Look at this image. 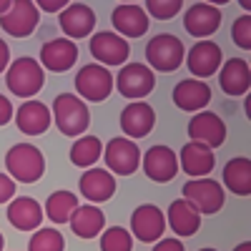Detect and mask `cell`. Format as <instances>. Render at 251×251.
<instances>
[{"mask_svg": "<svg viewBox=\"0 0 251 251\" xmlns=\"http://www.w3.org/2000/svg\"><path fill=\"white\" fill-rule=\"evenodd\" d=\"M133 236L123 226H108L100 231V251H131Z\"/></svg>", "mask_w": 251, "mask_h": 251, "instance_id": "32", "label": "cell"}, {"mask_svg": "<svg viewBox=\"0 0 251 251\" xmlns=\"http://www.w3.org/2000/svg\"><path fill=\"white\" fill-rule=\"evenodd\" d=\"M163 216H166V226H171L176 239L178 236H194L201 228V214L186 199H176Z\"/></svg>", "mask_w": 251, "mask_h": 251, "instance_id": "26", "label": "cell"}, {"mask_svg": "<svg viewBox=\"0 0 251 251\" xmlns=\"http://www.w3.org/2000/svg\"><path fill=\"white\" fill-rule=\"evenodd\" d=\"M8 66H10V48H8L5 40L0 38V75L8 71Z\"/></svg>", "mask_w": 251, "mask_h": 251, "instance_id": "39", "label": "cell"}, {"mask_svg": "<svg viewBox=\"0 0 251 251\" xmlns=\"http://www.w3.org/2000/svg\"><path fill=\"white\" fill-rule=\"evenodd\" d=\"M75 93L80 100L91 103H103L113 93V75L108 68L98 66V63H88L75 73Z\"/></svg>", "mask_w": 251, "mask_h": 251, "instance_id": "8", "label": "cell"}, {"mask_svg": "<svg viewBox=\"0 0 251 251\" xmlns=\"http://www.w3.org/2000/svg\"><path fill=\"white\" fill-rule=\"evenodd\" d=\"M188 203H191L201 216H211L216 211H221V206L226 201V194H224V186L214 178H191L183 183V191H181Z\"/></svg>", "mask_w": 251, "mask_h": 251, "instance_id": "5", "label": "cell"}, {"mask_svg": "<svg viewBox=\"0 0 251 251\" xmlns=\"http://www.w3.org/2000/svg\"><path fill=\"white\" fill-rule=\"evenodd\" d=\"M118 93L128 100H143L156 86V73L146 63H126L121 66L118 75L113 78Z\"/></svg>", "mask_w": 251, "mask_h": 251, "instance_id": "7", "label": "cell"}, {"mask_svg": "<svg viewBox=\"0 0 251 251\" xmlns=\"http://www.w3.org/2000/svg\"><path fill=\"white\" fill-rule=\"evenodd\" d=\"M68 224L78 239H96L106 228V214L93 203H83V206L78 203V208L71 214Z\"/></svg>", "mask_w": 251, "mask_h": 251, "instance_id": "27", "label": "cell"}, {"mask_svg": "<svg viewBox=\"0 0 251 251\" xmlns=\"http://www.w3.org/2000/svg\"><path fill=\"white\" fill-rule=\"evenodd\" d=\"M100 158L106 161V171H111L113 176H131L141 166V149L136 141L126 136H116L103 146Z\"/></svg>", "mask_w": 251, "mask_h": 251, "instance_id": "6", "label": "cell"}, {"mask_svg": "<svg viewBox=\"0 0 251 251\" xmlns=\"http://www.w3.org/2000/svg\"><path fill=\"white\" fill-rule=\"evenodd\" d=\"M151 251H186V249H183V241H181V239L166 236V239H158Z\"/></svg>", "mask_w": 251, "mask_h": 251, "instance_id": "36", "label": "cell"}, {"mask_svg": "<svg viewBox=\"0 0 251 251\" xmlns=\"http://www.w3.org/2000/svg\"><path fill=\"white\" fill-rule=\"evenodd\" d=\"M188 136L194 143H203L214 151L226 141V123L214 111H199L188 121Z\"/></svg>", "mask_w": 251, "mask_h": 251, "instance_id": "16", "label": "cell"}, {"mask_svg": "<svg viewBox=\"0 0 251 251\" xmlns=\"http://www.w3.org/2000/svg\"><path fill=\"white\" fill-rule=\"evenodd\" d=\"M219 86L226 96L241 98L249 93L251 86V68L244 58H228L219 68Z\"/></svg>", "mask_w": 251, "mask_h": 251, "instance_id": "24", "label": "cell"}, {"mask_svg": "<svg viewBox=\"0 0 251 251\" xmlns=\"http://www.w3.org/2000/svg\"><path fill=\"white\" fill-rule=\"evenodd\" d=\"M63 249H66V239L53 226L38 228L28 241V251H63Z\"/></svg>", "mask_w": 251, "mask_h": 251, "instance_id": "31", "label": "cell"}, {"mask_svg": "<svg viewBox=\"0 0 251 251\" xmlns=\"http://www.w3.org/2000/svg\"><path fill=\"white\" fill-rule=\"evenodd\" d=\"M10 3H13V0H0V15H3V13L10 8Z\"/></svg>", "mask_w": 251, "mask_h": 251, "instance_id": "41", "label": "cell"}, {"mask_svg": "<svg viewBox=\"0 0 251 251\" xmlns=\"http://www.w3.org/2000/svg\"><path fill=\"white\" fill-rule=\"evenodd\" d=\"M50 118H55V126L63 136H83L91 126V111L86 100H80L75 93H60L53 100Z\"/></svg>", "mask_w": 251, "mask_h": 251, "instance_id": "2", "label": "cell"}, {"mask_svg": "<svg viewBox=\"0 0 251 251\" xmlns=\"http://www.w3.org/2000/svg\"><path fill=\"white\" fill-rule=\"evenodd\" d=\"M219 25H221V10L211 3H191L183 13L186 33L199 40H206L208 35H214Z\"/></svg>", "mask_w": 251, "mask_h": 251, "instance_id": "18", "label": "cell"}, {"mask_svg": "<svg viewBox=\"0 0 251 251\" xmlns=\"http://www.w3.org/2000/svg\"><path fill=\"white\" fill-rule=\"evenodd\" d=\"M58 23L60 30L66 33L68 40H80V38H91L96 28V13L86 3H68L58 13Z\"/></svg>", "mask_w": 251, "mask_h": 251, "instance_id": "17", "label": "cell"}, {"mask_svg": "<svg viewBox=\"0 0 251 251\" xmlns=\"http://www.w3.org/2000/svg\"><path fill=\"white\" fill-rule=\"evenodd\" d=\"M8 221L13 228L18 231H38L40 224H43L46 214H43V206H40L35 199L30 196H15L8 203Z\"/></svg>", "mask_w": 251, "mask_h": 251, "instance_id": "25", "label": "cell"}, {"mask_svg": "<svg viewBox=\"0 0 251 251\" xmlns=\"http://www.w3.org/2000/svg\"><path fill=\"white\" fill-rule=\"evenodd\" d=\"M13 118H15V126L20 128V133H25V136H40V133H46L50 128V123H53L50 108L46 106L43 100H35V98L20 103Z\"/></svg>", "mask_w": 251, "mask_h": 251, "instance_id": "20", "label": "cell"}, {"mask_svg": "<svg viewBox=\"0 0 251 251\" xmlns=\"http://www.w3.org/2000/svg\"><path fill=\"white\" fill-rule=\"evenodd\" d=\"M183 63L188 66V73H191L194 78L203 80V78L214 75V73L221 68V63H224V50H221L219 43H214L211 38L196 40V43L191 46V50L186 53Z\"/></svg>", "mask_w": 251, "mask_h": 251, "instance_id": "10", "label": "cell"}, {"mask_svg": "<svg viewBox=\"0 0 251 251\" xmlns=\"http://www.w3.org/2000/svg\"><path fill=\"white\" fill-rule=\"evenodd\" d=\"M231 40L241 50H251V15L244 13L241 18L234 20L231 25Z\"/></svg>", "mask_w": 251, "mask_h": 251, "instance_id": "34", "label": "cell"}, {"mask_svg": "<svg viewBox=\"0 0 251 251\" xmlns=\"http://www.w3.org/2000/svg\"><path fill=\"white\" fill-rule=\"evenodd\" d=\"M153 126H156V111L146 100H131L121 111V131L131 141L146 138L153 131Z\"/></svg>", "mask_w": 251, "mask_h": 251, "instance_id": "14", "label": "cell"}, {"mask_svg": "<svg viewBox=\"0 0 251 251\" xmlns=\"http://www.w3.org/2000/svg\"><path fill=\"white\" fill-rule=\"evenodd\" d=\"M78 188H80V196L88 199L96 206V203L108 201L116 194V176L111 171H106V169L93 166V169L83 171V176L78 181Z\"/></svg>", "mask_w": 251, "mask_h": 251, "instance_id": "23", "label": "cell"}, {"mask_svg": "<svg viewBox=\"0 0 251 251\" xmlns=\"http://www.w3.org/2000/svg\"><path fill=\"white\" fill-rule=\"evenodd\" d=\"M91 55L96 58L98 66L108 68V66H126L128 63V55H131V46L128 40L121 38L118 33H111V30H100L96 35H91Z\"/></svg>", "mask_w": 251, "mask_h": 251, "instance_id": "9", "label": "cell"}, {"mask_svg": "<svg viewBox=\"0 0 251 251\" xmlns=\"http://www.w3.org/2000/svg\"><path fill=\"white\" fill-rule=\"evenodd\" d=\"M66 5H68L66 0H38L35 3L38 10H46V13H60Z\"/></svg>", "mask_w": 251, "mask_h": 251, "instance_id": "38", "label": "cell"}, {"mask_svg": "<svg viewBox=\"0 0 251 251\" xmlns=\"http://www.w3.org/2000/svg\"><path fill=\"white\" fill-rule=\"evenodd\" d=\"M186 58L183 40L176 38L174 33H158L146 43V63L151 71L158 73H174L181 68V63Z\"/></svg>", "mask_w": 251, "mask_h": 251, "instance_id": "4", "label": "cell"}, {"mask_svg": "<svg viewBox=\"0 0 251 251\" xmlns=\"http://www.w3.org/2000/svg\"><path fill=\"white\" fill-rule=\"evenodd\" d=\"M40 20V10L30 0H13L10 8L0 15V28L13 38H28Z\"/></svg>", "mask_w": 251, "mask_h": 251, "instance_id": "12", "label": "cell"}, {"mask_svg": "<svg viewBox=\"0 0 251 251\" xmlns=\"http://www.w3.org/2000/svg\"><path fill=\"white\" fill-rule=\"evenodd\" d=\"M15 199V181L8 174H0V203H10Z\"/></svg>", "mask_w": 251, "mask_h": 251, "instance_id": "35", "label": "cell"}, {"mask_svg": "<svg viewBox=\"0 0 251 251\" xmlns=\"http://www.w3.org/2000/svg\"><path fill=\"white\" fill-rule=\"evenodd\" d=\"M43 83H46V71L40 68V63L35 58L20 55V58L10 60V66L5 71V86L13 96L30 100L43 88Z\"/></svg>", "mask_w": 251, "mask_h": 251, "instance_id": "3", "label": "cell"}, {"mask_svg": "<svg viewBox=\"0 0 251 251\" xmlns=\"http://www.w3.org/2000/svg\"><path fill=\"white\" fill-rule=\"evenodd\" d=\"M78 60V46L68 38H53L46 40L43 48H40L38 63L43 71H53V73H66L75 66Z\"/></svg>", "mask_w": 251, "mask_h": 251, "instance_id": "15", "label": "cell"}, {"mask_svg": "<svg viewBox=\"0 0 251 251\" xmlns=\"http://www.w3.org/2000/svg\"><path fill=\"white\" fill-rule=\"evenodd\" d=\"M141 166L146 176L156 183H169L176 174H178V156L174 149L163 143H156L151 146L146 153H141Z\"/></svg>", "mask_w": 251, "mask_h": 251, "instance_id": "13", "label": "cell"}, {"mask_svg": "<svg viewBox=\"0 0 251 251\" xmlns=\"http://www.w3.org/2000/svg\"><path fill=\"white\" fill-rule=\"evenodd\" d=\"M214 166H216V156L203 143L188 141L181 149V153H178V169L186 176H191V178H206L208 174L214 171Z\"/></svg>", "mask_w": 251, "mask_h": 251, "instance_id": "22", "label": "cell"}, {"mask_svg": "<svg viewBox=\"0 0 251 251\" xmlns=\"http://www.w3.org/2000/svg\"><path fill=\"white\" fill-rule=\"evenodd\" d=\"M75 208H78V196L73 191H53L43 206V214L53 224H68V219Z\"/></svg>", "mask_w": 251, "mask_h": 251, "instance_id": "30", "label": "cell"}, {"mask_svg": "<svg viewBox=\"0 0 251 251\" xmlns=\"http://www.w3.org/2000/svg\"><path fill=\"white\" fill-rule=\"evenodd\" d=\"M3 246H5V236L0 234V251H3Z\"/></svg>", "mask_w": 251, "mask_h": 251, "instance_id": "42", "label": "cell"}, {"mask_svg": "<svg viewBox=\"0 0 251 251\" xmlns=\"http://www.w3.org/2000/svg\"><path fill=\"white\" fill-rule=\"evenodd\" d=\"M174 103L186 113H199L211 103V86L199 78H183L174 88Z\"/></svg>", "mask_w": 251, "mask_h": 251, "instance_id": "19", "label": "cell"}, {"mask_svg": "<svg viewBox=\"0 0 251 251\" xmlns=\"http://www.w3.org/2000/svg\"><path fill=\"white\" fill-rule=\"evenodd\" d=\"M5 169L15 183H35L46 174V156L33 143H15L5 153Z\"/></svg>", "mask_w": 251, "mask_h": 251, "instance_id": "1", "label": "cell"}, {"mask_svg": "<svg viewBox=\"0 0 251 251\" xmlns=\"http://www.w3.org/2000/svg\"><path fill=\"white\" fill-rule=\"evenodd\" d=\"M13 116H15V111H13L10 98H5L3 93H0V126L10 123V121H13Z\"/></svg>", "mask_w": 251, "mask_h": 251, "instance_id": "37", "label": "cell"}, {"mask_svg": "<svg viewBox=\"0 0 251 251\" xmlns=\"http://www.w3.org/2000/svg\"><path fill=\"white\" fill-rule=\"evenodd\" d=\"M199 251H219V249H199Z\"/></svg>", "mask_w": 251, "mask_h": 251, "instance_id": "43", "label": "cell"}, {"mask_svg": "<svg viewBox=\"0 0 251 251\" xmlns=\"http://www.w3.org/2000/svg\"><path fill=\"white\" fill-rule=\"evenodd\" d=\"M103 156V143L98 136H80L71 146V163L78 169H93Z\"/></svg>", "mask_w": 251, "mask_h": 251, "instance_id": "29", "label": "cell"}, {"mask_svg": "<svg viewBox=\"0 0 251 251\" xmlns=\"http://www.w3.org/2000/svg\"><path fill=\"white\" fill-rule=\"evenodd\" d=\"M111 23L116 28V33L121 38H141L149 33V15H146L143 5L138 3H123L116 5V10L111 13Z\"/></svg>", "mask_w": 251, "mask_h": 251, "instance_id": "21", "label": "cell"}, {"mask_svg": "<svg viewBox=\"0 0 251 251\" xmlns=\"http://www.w3.org/2000/svg\"><path fill=\"white\" fill-rule=\"evenodd\" d=\"M234 251H251V244H249V241H241V244L234 246Z\"/></svg>", "mask_w": 251, "mask_h": 251, "instance_id": "40", "label": "cell"}, {"mask_svg": "<svg viewBox=\"0 0 251 251\" xmlns=\"http://www.w3.org/2000/svg\"><path fill=\"white\" fill-rule=\"evenodd\" d=\"M166 231V216L156 203H141L131 214V236L143 244H156L163 239Z\"/></svg>", "mask_w": 251, "mask_h": 251, "instance_id": "11", "label": "cell"}, {"mask_svg": "<svg viewBox=\"0 0 251 251\" xmlns=\"http://www.w3.org/2000/svg\"><path fill=\"white\" fill-rule=\"evenodd\" d=\"M224 186L236 196L251 194V161L246 156H236L224 166Z\"/></svg>", "mask_w": 251, "mask_h": 251, "instance_id": "28", "label": "cell"}, {"mask_svg": "<svg viewBox=\"0 0 251 251\" xmlns=\"http://www.w3.org/2000/svg\"><path fill=\"white\" fill-rule=\"evenodd\" d=\"M181 8H183L181 0H149L143 5L146 15L156 18V20H171L176 13H181Z\"/></svg>", "mask_w": 251, "mask_h": 251, "instance_id": "33", "label": "cell"}]
</instances>
